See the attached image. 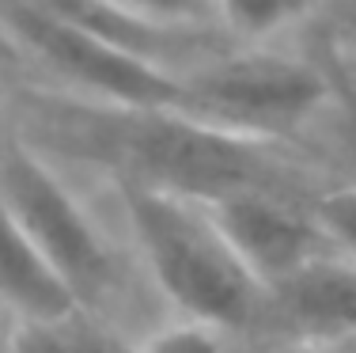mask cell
Instances as JSON below:
<instances>
[{
	"instance_id": "12",
	"label": "cell",
	"mask_w": 356,
	"mask_h": 353,
	"mask_svg": "<svg viewBox=\"0 0 356 353\" xmlns=\"http://www.w3.org/2000/svg\"><path fill=\"white\" fill-rule=\"evenodd\" d=\"M315 217H318L322 232L330 235L337 255L356 262V187L330 182L315 198Z\"/></svg>"
},
{
	"instance_id": "11",
	"label": "cell",
	"mask_w": 356,
	"mask_h": 353,
	"mask_svg": "<svg viewBox=\"0 0 356 353\" xmlns=\"http://www.w3.org/2000/svg\"><path fill=\"white\" fill-rule=\"evenodd\" d=\"M133 342H137V353H266L239 331L171 312L156 315L148 327H140L133 334Z\"/></svg>"
},
{
	"instance_id": "2",
	"label": "cell",
	"mask_w": 356,
	"mask_h": 353,
	"mask_svg": "<svg viewBox=\"0 0 356 353\" xmlns=\"http://www.w3.org/2000/svg\"><path fill=\"white\" fill-rule=\"evenodd\" d=\"M0 201L76 308L103 315L129 334L163 315L133 262L99 179L15 141V148L0 159Z\"/></svg>"
},
{
	"instance_id": "3",
	"label": "cell",
	"mask_w": 356,
	"mask_h": 353,
	"mask_svg": "<svg viewBox=\"0 0 356 353\" xmlns=\"http://www.w3.org/2000/svg\"><path fill=\"white\" fill-rule=\"evenodd\" d=\"M103 187L159 312L216 323L250 338L266 292L243 270L209 209L193 198L129 182H103Z\"/></svg>"
},
{
	"instance_id": "6",
	"label": "cell",
	"mask_w": 356,
	"mask_h": 353,
	"mask_svg": "<svg viewBox=\"0 0 356 353\" xmlns=\"http://www.w3.org/2000/svg\"><path fill=\"white\" fill-rule=\"evenodd\" d=\"M65 8L83 27L171 84H182L190 72L235 46L224 12L213 0H65Z\"/></svg>"
},
{
	"instance_id": "4",
	"label": "cell",
	"mask_w": 356,
	"mask_h": 353,
	"mask_svg": "<svg viewBox=\"0 0 356 353\" xmlns=\"http://www.w3.org/2000/svg\"><path fill=\"white\" fill-rule=\"evenodd\" d=\"M326 8V4H322ZM341 99V80L315 35L284 46H232L178 84L175 111L266 148L307 152Z\"/></svg>"
},
{
	"instance_id": "7",
	"label": "cell",
	"mask_w": 356,
	"mask_h": 353,
	"mask_svg": "<svg viewBox=\"0 0 356 353\" xmlns=\"http://www.w3.org/2000/svg\"><path fill=\"white\" fill-rule=\"evenodd\" d=\"M220 235L243 262L261 292L334 255V243L315 217V198L281 190H239L216 201H201Z\"/></svg>"
},
{
	"instance_id": "13",
	"label": "cell",
	"mask_w": 356,
	"mask_h": 353,
	"mask_svg": "<svg viewBox=\"0 0 356 353\" xmlns=\"http://www.w3.org/2000/svg\"><path fill=\"white\" fill-rule=\"evenodd\" d=\"M322 38L334 65L356 84V0L322 8Z\"/></svg>"
},
{
	"instance_id": "14",
	"label": "cell",
	"mask_w": 356,
	"mask_h": 353,
	"mask_svg": "<svg viewBox=\"0 0 356 353\" xmlns=\"http://www.w3.org/2000/svg\"><path fill=\"white\" fill-rule=\"evenodd\" d=\"M8 84H19V54H15L12 35L0 19V88H8Z\"/></svg>"
},
{
	"instance_id": "5",
	"label": "cell",
	"mask_w": 356,
	"mask_h": 353,
	"mask_svg": "<svg viewBox=\"0 0 356 353\" xmlns=\"http://www.w3.org/2000/svg\"><path fill=\"white\" fill-rule=\"evenodd\" d=\"M0 19L19 54V84L27 88L72 103L133 111L178 103V84L83 27L65 0H0Z\"/></svg>"
},
{
	"instance_id": "8",
	"label": "cell",
	"mask_w": 356,
	"mask_h": 353,
	"mask_svg": "<svg viewBox=\"0 0 356 353\" xmlns=\"http://www.w3.org/2000/svg\"><path fill=\"white\" fill-rule=\"evenodd\" d=\"M250 342L258 350L356 342V262L334 251L273 285Z\"/></svg>"
},
{
	"instance_id": "1",
	"label": "cell",
	"mask_w": 356,
	"mask_h": 353,
	"mask_svg": "<svg viewBox=\"0 0 356 353\" xmlns=\"http://www.w3.org/2000/svg\"><path fill=\"white\" fill-rule=\"evenodd\" d=\"M4 95L23 145L103 182L193 201H216L239 190L318 198L334 182L315 156L232 137L175 107L133 111L72 103L27 84H8Z\"/></svg>"
},
{
	"instance_id": "9",
	"label": "cell",
	"mask_w": 356,
	"mask_h": 353,
	"mask_svg": "<svg viewBox=\"0 0 356 353\" xmlns=\"http://www.w3.org/2000/svg\"><path fill=\"white\" fill-rule=\"evenodd\" d=\"M76 308L61 281L0 201V327H27Z\"/></svg>"
},
{
	"instance_id": "10",
	"label": "cell",
	"mask_w": 356,
	"mask_h": 353,
	"mask_svg": "<svg viewBox=\"0 0 356 353\" xmlns=\"http://www.w3.org/2000/svg\"><path fill=\"white\" fill-rule=\"evenodd\" d=\"M4 334L12 353H137V342L125 327L91 315L83 308H69L54 319H38L27 327H12Z\"/></svg>"
},
{
	"instance_id": "15",
	"label": "cell",
	"mask_w": 356,
	"mask_h": 353,
	"mask_svg": "<svg viewBox=\"0 0 356 353\" xmlns=\"http://www.w3.org/2000/svg\"><path fill=\"white\" fill-rule=\"evenodd\" d=\"M15 141H19V133H15L12 111H8V95H4V88H0V159L15 148Z\"/></svg>"
},
{
	"instance_id": "17",
	"label": "cell",
	"mask_w": 356,
	"mask_h": 353,
	"mask_svg": "<svg viewBox=\"0 0 356 353\" xmlns=\"http://www.w3.org/2000/svg\"><path fill=\"white\" fill-rule=\"evenodd\" d=\"M0 353H12V350H8V334H4V327H0Z\"/></svg>"
},
{
	"instance_id": "16",
	"label": "cell",
	"mask_w": 356,
	"mask_h": 353,
	"mask_svg": "<svg viewBox=\"0 0 356 353\" xmlns=\"http://www.w3.org/2000/svg\"><path fill=\"white\" fill-rule=\"evenodd\" d=\"M266 353H356V342H334V346H296V350H266Z\"/></svg>"
}]
</instances>
